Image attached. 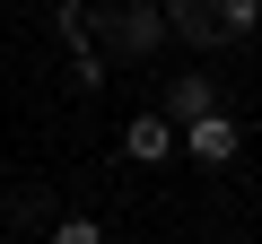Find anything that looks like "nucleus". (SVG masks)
Segmentation results:
<instances>
[{
	"mask_svg": "<svg viewBox=\"0 0 262 244\" xmlns=\"http://www.w3.org/2000/svg\"><path fill=\"white\" fill-rule=\"evenodd\" d=\"M166 18H175L184 44H227V35L262 27V0H166Z\"/></svg>",
	"mask_w": 262,
	"mask_h": 244,
	"instance_id": "1",
	"label": "nucleus"
},
{
	"mask_svg": "<svg viewBox=\"0 0 262 244\" xmlns=\"http://www.w3.org/2000/svg\"><path fill=\"white\" fill-rule=\"evenodd\" d=\"M105 27H114V44H122L131 61H140V53H158V44L175 35V18H166V0H158V9H149V0H131V9H105Z\"/></svg>",
	"mask_w": 262,
	"mask_h": 244,
	"instance_id": "2",
	"label": "nucleus"
},
{
	"mask_svg": "<svg viewBox=\"0 0 262 244\" xmlns=\"http://www.w3.org/2000/svg\"><path fill=\"white\" fill-rule=\"evenodd\" d=\"M236 149H245V122H236L227 105L201 113V122H184V157H192V166H227Z\"/></svg>",
	"mask_w": 262,
	"mask_h": 244,
	"instance_id": "3",
	"label": "nucleus"
},
{
	"mask_svg": "<svg viewBox=\"0 0 262 244\" xmlns=\"http://www.w3.org/2000/svg\"><path fill=\"white\" fill-rule=\"evenodd\" d=\"M175 149H184V131H175V113H158V105L122 131V157H131V166H166Z\"/></svg>",
	"mask_w": 262,
	"mask_h": 244,
	"instance_id": "4",
	"label": "nucleus"
},
{
	"mask_svg": "<svg viewBox=\"0 0 262 244\" xmlns=\"http://www.w3.org/2000/svg\"><path fill=\"white\" fill-rule=\"evenodd\" d=\"M227 96H219V79H166V96H158V113H175V131H184V122H201V113H219Z\"/></svg>",
	"mask_w": 262,
	"mask_h": 244,
	"instance_id": "5",
	"label": "nucleus"
},
{
	"mask_svg": "<svg viewBox=\"0 0 262 244\" xmlns=\"http://www.w3.org/2000/svg\"><path fill=\"white\" fill-rule=\"evenodd\" d=\"M53 244H105L96 218H53Z\"/></svg>",
	"mask_w": 262,
	"mask_h": 244,
	"instance_id": "6",
	"label": "nucleus"
}]
</instances>
